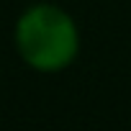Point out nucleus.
Wrapping results in <instances>:
<instances>
[{
    "mask_svg": "<svg viewBox=\"0 0 131 131\" xmlns=\"http://www.w3.org/2000/svg\"><path fill=\"white\" fill-rule=\"evenodd\" d=\"M16 46L21 59L39 72H59L70 67L80 49L75 21L51 3L23 10L16 23Z\"/></svg>",
    "mask_w": 131,
    "mask_h": 131,
    "instance_id": "obj_1",
    "label": "nucleus"
}]
</instances>
